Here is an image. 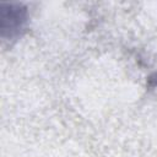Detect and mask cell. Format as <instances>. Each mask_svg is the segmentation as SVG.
<instances>
[{"mask_svg":"<svg viewBox=\"0 0 157 157\" xmlns=\"http://www.w3.org/2000/svg\"><path fill=\"white\" fill-rule=\"evenodd\" d=\"M28 20L27 7L17 2H5L0 6V33L4 40L18 38Z\"/></svg>","mask_w":157,"mask_h":157,"instance_id":"cell-1","label":"cell"}]
</instances>
